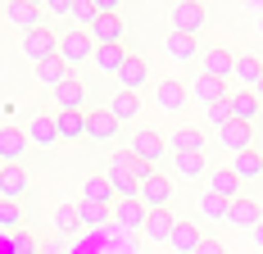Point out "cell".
<instances>
[{"instance_id": "cell-44", "label": "cell", "mask_w": 263, "mask_h": 254, "mask_svg": "<svg viewBox=\"0 0 263 254\" xmlns=\"http://www.w3.org/2000/svg\"><path fill=\"white\" fill-rule=\"evenodd\" d=\"M91 5H96L100 14H118V5H123V0H91Z\"/></svg>"}, {"instance_id": "cell-42", "label": "cell", "mask_w": 263, "mask_h": 254, "mask_svg": "<svg viewBox=\"0 0 263 254\" xmlns=\"http://www.w3.org/2000/svg\"><path fill=\"white\" fill-rule=\"evenodd\" d=\"M73 5H78V0H46V14H54V19H68V14H73Z\"/></svg>"}, {"instance_id": "cell-47", "label": "cell", "mask_w": 263, "mask_h": 254, "mask_svg": "<svg viewBox=\"0 0 263 254\" xmlns=\"http://www.w3.org/2000/svg\"><path fill=\"white\" fill-rule=\"evenodd\" d=\"M259 227H263V195H259Z\"/></svg>"}, {"instance_id": "cell-24", "label": "cell", "mask_w": 263, "mask_h": 254, "mask_svg": "<svg viewBox=\"0 0 263 254\" xmlns=\"http://www.w3.org/2000/svg\"><path fill=\"white\" fill-rule=\"evenodd\" d=\"M78 200H82V204H109V209H114V204H118V195H114V186H109L105 173H96V177L82 182V195H78Z\"/></svg>"}, {"instance_id": "cell-5", "label": "cell", "mask_w": 263, "mask_h": 254, "mask_svg": "<svg viewBox=\"0 0 263 254\" xmlns=\"http://www.w3.org/2000/svg\"><path fill=\"white\" fill-rule=\"evenodd\" d=\"M127 150L136 154V159H141L145 168H159V164H163V154H173V150H168V141H163L159 132H150V127L132 136V146H127Z\"/></svg>"}, {"instance_id": "cell-32", "label": "cell", "mask_w": 263, "mask_h": 254, "mask_svg": "<svg viewBox=\"0 0 263 254\" xmlns=\"http://www.w3.org/2000/svg\"><path fill=\"white\" fill-rule=\"evenodd\" d=\"M54 109H86V91L78 77H68L64 86H54Z\"/></svg>"}, {"instance_id": "cell-39", "label": "cell", "mask_w": 263, "mask_h": 254, "mask_svg": "<svg viewBox=\"0 0 263 254\" xmlns=\"http://www.w3.org/2000/svg\"><path fill=\"white\" fill-rule=\"evenodd\" d=\"M68 19H73V27H82V32H91V23H96V19H100V9H96V5H91V0H78V5H73V14H68Z\"/></svg>"}, {"instance_id": "cell-19", "label": "cell", "mask_w": 263, "mask_h": 254, "mask_svg": "<svg viewBox=\"0 0 263 254\" xmlns=\"http://www.w3.org/2000/svg\"><path fill=\"white\" fill-rule=\"evenodd\" d=\"M23 132H27V141H32V146H41V150H50L54 141H59V127H54V114H32Z\"/></svg>"}, {"instance_id": "cell-8", "label": "cell", "mask_w": 263, "mask_h": 254, "mask_svg": "<svg viewBox=\"0 0 263 254\" xmlns=\"http://www.w3.org/2000/svg\"><path fill=\"white\" fill-rule=\"evenodd\" d=\"M213 136H218V150H227V159L240 154V150H254V127H250V123H236V118L222 127V132H213Z\"/></svg>"}, {"instance_id": "cell-37", "label": "cell", "mask_w": 263, "mask_h": 254, "mask_svg": "<svg viewBox=\"0 0 263 254\" xmlns=\"http://www.w3.org/2000/svg\"><path fill=\"white\" fill-rule=\"evenodd\" d=\"M227 123H232V96L204 109V127H209V132H222V127H227Z\"/></svg>"}, {"instance_id": "cell-33", "label": "cell", "mask_w": 263, "mask_h": 254, "mask_svg": "<svg viewBox=\"0 0 263 254\" xmlns=\"http://www.w3.org/2000/svg\"><path fill=\"white\" fill-rule=\"evenodd\" d=\"M195 209H200V218H204V223H222V227H227V200H222V195H213V191H200Z\"/></svg>"}, {"instance_id": "cell-25", "label": "cell", "mask_w": 263, "mask_h": 254, "mask_svg": "<svg viewBox=\"0 0 263 254\" xmlns=\"http://www.w3.org/2000/svg\"><path fill=\"white\" fill-rule=\"evenodd\" d=\"M86 136L91 141H114L118 136V118L109 109H86Z\"/></svg>"}, {"instance_id": "cell-31", "label": "cell", "mask_w": 263, "mask_h": 254, "mask_svg": "<svg viewBox=\"0 0 263 254\" xmlns=\"http://www.w3.org/2000/svg\"><path fill=\"white\" fill-rule=\"evenodd\" d=\"M259 114H263V104H259L254 91H232V118L236 123H254Z\"/></svg>"}, {"instance_id": "cell-2", "label": "cell", "mask_w": 263, "mask_h": 254, "mask_svg": "<svg viewBox=\"0 0 263 254\" xmlns=\"http://www.w3.org/2000/svg\"><path fill=\"white\" fill-rule=\"evenodd\" d=\"M173 191H177L173 177H163V173L155 168V173H145V177H141V195H136V200L155 213V209H168V204H173Z\"/></svg>"}, {"instance_id": "cell-38", "label": "cell", "mask_w": 263, "mask_h": 254, "mask_svg": "<svg viewBox=\"0 0 263 254\" xmlns=\"http://www.w3.org/2000/svg\"><path fill=\"white\" fill-rule=\"evenodd\" d=\"M78 227H82L78 223V204H59V209H54V231H59V236H73Z\"/></svg>"}, {"instance_id": "cell-15", "label": "cell", "mask_w": 263, "mask_h": 254, "mask_svg": "<svg viewBox=\"0 0 263 254\" xmlns=\"http://www.w3.org/2000/svg\"><path fill=\"white\" fill-rule=\"evenodd\" d=\"M186 100H191V91H186L177 77H163V82H155V104L163 109V114H182Z\"/></svg>"}, {"instance_id": "cell-45", "label": "cell", "mask_w": 263, "mask_h": 254, "mask_svg": "<svg viewBox=\"0 0 263 254\" xmlns=\"http://www.w3.org/2000/svg\"><path fill=\"white\" fill-rule=\"evenodd\" d=\"M250 236H254V250L263 254V227H254V231H250Z\"/></svg>"}, {"instance_id": "cell-21", "label": "cell", "mask_w": 263, "mask_h": 254, "mask_svg": "<svg viewBox=\"0 0 263 254\" xmlns=\"http://www.w3.org/2000/svg\"><path fill=\"white\" fill-rule=\"evenodd\" d=\"M91 37H96V46H123V37H127V27L118 14H100L96 23H91Z\"/></svg>"}, {"instance_id": "cell-1", "label": "cell", "mask_w": 263, "mask_h": 254, "mask_svg": "<svg viewBox=\"0 0 263 254\" xmlns=\"http://www.w3.org/2000/svg\"><path fill=\"white\" fill-rule=\"evenodd\" d=\"M145 173H155V168H145L132 150L109 154V164H105V177H109V186H114V195H118V200H136V195H141V177H145Z\"/></svg>"}, {"instance_id": "cell-43", "label": "cell", "mask_w": 263, "mask_h": 254, "mask_svg": "<svg viewBox=\"0 0 263 254\" xmlns=\"http://www.w3.org/2000/svg\"><path fill=\"white\" fill-rule=\"evenodd\" d=\"M195 254H227L222 250V241H213V236H204V241H200V250Z\"/></svg>"}, {"instance_id": "cell-48", "label": "cell", "mask_w": 263, "mask_h": 254, "mask_svg": "<svg viewBox=\"0 0 263 254\" xmlns=\"http://www.w3.org/2000/svg\"><path fill=\"white\" fill-rule=\"evenodd\" d=\"M259 41H263V14H259Z\"/></svg>"}, {"instance_id": "cell-16", "label": "cell", "mask_w": 263, "mask_h": 254, "mask_svg": "<svg viewBox=\"0 0 263 254\" xmlns=\"http://www.w3.org/2000/svg\"><path fill=\"white\" fill-rule=\"evenodd\" d=\"M227 227L254 231V227H259V200H254V195H240V200H232V204H227Z\"/></svg>"}, {"instance_id": "cell-34", "label": "cell", "mask_w": 263, "mask_h": 254, "mask_svg": "<svg viewBox=\"0 0 263 254\" xmlns=\"http://www.w3.org/2000/svg\"><path fill=\"white\" fill-rule=\"evenodd\" d=\"M68 64H64V59H59V55H54V59H46V64H36V82H41V86H64V82H68Z\"/></svg>"}, {"instance_id": "cell-26", "label": "cell", "mask_w": 263, "mask_h": 254, "mask_svg": "<svg viewBox=\"0 0 263 254\" xmlns=\"http://www.w3.org/2000/svg\"><path fill=\"white\" fill-rule=\"evenodd\" d=\"M145 218H150V209H145L141 200H118V204H114V223L127 227V231H141V227H145Z\"/></svg>"}, {"instance_id": "cell-20", "label": "cell", "mask_w": 263, "mask_h": 254, "mask_svg": "<svg viewBox=\"0 0 263 254\" xmlns=\"http://www.w3.org/2000/svg\"><path fill=\"white\" fill-rule=\"evenodd\" d=\"M173 227H177L173 209H155V213L145 218V227H141V236H145L150 245H168V236H173Z\"/></svg>"}, {"instance_id": "cell-27", "label": "cell", "mask_w": 263, "mask_h": 254, "mask_svg": "<svg viewBox=\"0 0 263 254\" xmlns=\"http://www.w3.org/2000/svg\"><path fill=\"white\" fill-rule=\"evenodd\" d=\"M200 241H204L200 223H182V218H177V227H173V236H168V245H173L177 254H195V250H200Z\"/></svg>"}, {"instance_id": "cell-35", "label": "cell", "mask_w": 263, "mask_h": 254, "mask_svg": "<svg viewBox=\"0 0 263 254\" xmlns=\"http://www.w3.org/2000/svg\"><path fill=\"white\" fill-rule=\"evenodd\" d=\"M109 114L118 118V123H132L136 114H141V96H127V91H114V100L105 104Z\"/></svg>"}, {"instance_id": "cell-46", "label": "cell", "mask_w": 263, "mask_h": 254, "mask_svg": "<svg viewBox=\"0 0 263 254\" xmlns=\"http://www.w3.org/2000/svg\"><path fill=\"white\" fill-rule=\"evenodd\" d=\"M254 96H259V104H263V77H259V86H254Z\"/></svg>"}, {"instance_id": "cell-6", "label": "cell", "mask_w": 263, "mask_h": 254, "mask_svg": "<svg viewBox=\"0 0 263 254\" xmlns=\"http://www.w3.org/2000/svg\"><path fill=\"white\" fill-rule=\"evenodd\" d=\"M18 50H23L32 64H46V59H54V55H59V37H54L50 27H36V32H23Z\"/></svg>"}, {"instance_id": "cell-3", "label": "cell", "mask_w": 263, "mask_h": 254, "mask_svg": "<svg viewBox=\"0 0 263 254\" xmlns=\"http://www.w3.org/2000/svg\"><path fill=\"white\" fill-rule=\"evenodd\" d=\"M209 23V9L200 5V0H177L173 5V32H182V37H200Z\"/></svg>"}, {"instance_id": "cell-30", "label": "cell", "mask_w": 263, "mask_h": 254, "mask_svg": "<svg viewBox=\"0 0 263 254\" xmlns=\"http://www.w3.org/2000/svg\"><path fill=\"white\" fill-rule=\"evenodd\" d=\"M91 64H96V68H100L105 77H118V68L127 64V46H96Z\"/></svg>"}, {"instance_id": "cell-11", "label": "cell", "mask_w": 263, "mask_h": 254, "mask_svg": "<svg viewBox=\"0 0 263 254\" xmlns=\"http://www.w3.org/2000/svg\"><path fill=\"white\" fill-rule=\"evenodd\" d=\"M27 150H32V141H27L23 127H0V164L9 168V164H23Z\"/></svg>"}, {"instance_id": "cell-4", "label": "cell", "mask_w": 263, "mask_h": 254, "mask_svg": "<svg viewBox=\"0 0 263 254\" xmlns=\"http://www.w3.org/2000/svg\"><path fill=\"white\" fill-rule=\"evenodd\" d=\"M96 55V37L91 32H82V27H68L64 37H59V59L73 68V64H86Z\"/></svg>"}, {"instance_id": "cell-22", "label": "cell", "mask_w": 263, "mask_h": 254, "mask_svg": "<svg viewBox=\"0 0 263 254\" xmlns=\"http://www.w3.org/2000/svg\"><path fill=\"white\" fill-rule=\"evenodd\" d=\"M59 141H82L86 136V109H54Z\"/></svg>"}, {"instance_id": "cell-9", "label": "cell", "mask_w": 263, "mask_h": 254, "mask_svg": "<svg viewBox=\"0 0 263 254\" xmlns=\"http://www.w3.org/2000/svg\"><path fill=\"white\" fill-rule=\"evenodd\" d=\"M27 191H32V177H27V168H23V164H9V168H0V200L23 204Z\"/></svg>"}, {"instance_id": "cell-40", "label": "cell", "mask_w": 263, "mask_h": 254, "mask_svg": "<svg viewBox=\"0 0 263 254\" xmlns=\"http://www.w3.org/2000/svg\"><path fill=\"white\" fill-rule=\"evenodd\" d=\"M0 227H9V231H23V204H9V200H0Z\"/></svg>"}, {"instance_id": "cell-12", "label": "cell", "mask_w": 263, "mask_h": 254, "mask_svg": "<svg viewBox=\"0 0 263 254\" xmlns=\"http://www.w3.org/2000/svg\"><path fill=\"white\" fill-rule=\"evenodd\" d=\"M173 159V177L177 182H209V154H168Z\"/></svg>"}, {"instance_id": "cell-49", "label": "cell", "mask_w": 263, "mask_h": 254, "mask_svg": "<svg viewBox=\"0 0 263 254\" xmlns=\"http://www.w3.org/2000/svg\"><path fill=\"white\" fill-rule=\"evenodd\" d=\"M27 5H41V9H46V0H27Z\"/></svg>"}, {"instance_id": "cell-29", "label": "cell", "mask_w": 263, "mask_h": 254, "mask_svg": "<svg viewBox=\"0 0 263 254\" xmlns=\"http://www.w3.org/2000/svg\"><path fill=\"white\" fill-rule=\"evenodd\" d=\"M227 168H232L240 182H259V177H263V150H240V154H232V164H227Z\"/></svg>"}, {"instance_id": "cell-7", "label": "cell", "mask_w": 263, "mask_h": 254, "mask_svg": "<svg viewBox=\"0 0 263 254\" xmlns=\"http://www.w3.org/2000/svg\"><path fill=\"white\" fill-rule=\"evenodd\" d=\"M186 91H191V100H195V104H204V109H209V104H218V100H227V96H232V82H218V77H209V73H195Z\"/></svg>"}, {"instance_id": "cell-50", "label": "cell", "mask_w": 263, "mask_h": 254, "mask_svg": "<svg viewBox=\"0 0 263 254\" xmlns=\"http://www.w3.org/2000/svg\"><path fill=\"white\" fill-rule=\"evenodd\" d=\"M0 168H5V164H0Z\"/></svg>"}, {"instance_id": "cell-41", "label": "cell", "mask_w": 263, "mask_h": 254, "mask_svg": "<svg viewBox=\"0 0 263 254\" xmlns=\"http://www.w3.org/2000/svg\"><path fill=\"white\" fill-rule=\"evenodd\" d=\"M9 254H36V236L32 231H9Z\"/></svg>"}, {"instance_id": "cell-13", "label": "cell", "mask_w": 263, "mask_h": 254, "mask_svg": "<svg viewBox=\"0 0 263 254\" xmlns=\"http://www.w3.org/2000/svg\"><path fill=\"white\" fill-rule=\"evenodd\" d=\"M163 55H168L173 64H195V59L204 55V46H200V37H182V32H168V37H163Z\"/></svg>"}, {"instance_id": "cell-23", "label": "cell", "mask_w": 263, "mask_h": 254, "mask_svg": "<svg viewBox=\"0 0 263 254\" xmlns=\"http://www.w3.org/2000/svg\"><path fill=\"white\" fill-rule=\"evenodd\" d=\"M168 150L173 154H209V146H204V132L200 127H177L168 136Z\"/></svg>"}, {"instance_id": "cell-14", "label": "cell", "mask_w": 263, "mask_h": 254, "mask_svg": "<svg viewBox=\"0 0 263 254\" xmlns=\"http://www.w3.org/2000/svg\"><path fill=\"white\" fill-rule=\"evenodd\" d=\"M118 91H127V96H141L145 91V82H150V68H145V59L141 55H127V64L118 68Z\"/></svg>"}, {"instance_id": "cell-17", "label": "cell", "mask_w": 263, "mask_h": 254, "mask_svg": "<svg viewBox=\"0 0 263 254\" xmlns=\"http://www.w3.org/2000/svg\"><path fill=\"white\" fill-rule=\"evenodd\" d=\"M5 19L18 27V32H36V27H46V9L41 5H27V0H14L5 9Z\"/></svg>"}, {"instance_id": "cell-10", "label": "cell", "mask_w": 263, "mask_h": 254, "mask_svg": "<svg viewBox=\"0 0 263 254\" xmlns=\"http://www.w3.org/2000/svg\"><path fill=\"white\" fill-rule=\"evenodd\" d=\"M232 68H236V55L227 50V46H204V55H200V73L218 77V82H232Z\"/></svg>"}, {"instance_id": "cell-18", "label": "cell", "mask_w": 263, "mask_h": 254, "mask_svg": "<svg viewBox=\"0 0 263 254\" xmlns=\"http://www.w3.org/2000/svg\"><path fill=\"white\" fill-rule=\"evenodd\" d=\"M204 191H213V195H222V200L232 204V200H240V195H245V182H240L232 168H213L209 182H204Z\"/></svg>"}, {"instance_id": "cell-36", "label": "cell", "mask_w": 263, "mask_h": 254, "mask_svg": "<svg viewBox=\"0 0 263 254\" xmlns=\"http://www.w3.org/2000/svg\"><path fill=\"white\" fill-rule=\"evenodd\" d=\"M78 223H82V227H100V223H114V209H109V204H82V200H78Z\"/></svg>"}, {"instance_id": "cell-28", "label": "cell", "mask_w": 263, "mask_h": 254, "mask_svg": "<svg viewBox=\"0 0 263 254\" xmlns=\"http://www.w3.org/2000/svg\"><path fill=\"white\" fill-rule=\"evenodd\" d=\"M263 77V64L254 55H236V68H232V82H236V91H254Z\"/></svg>"}]
</instances>
